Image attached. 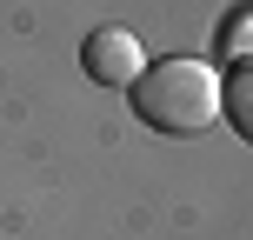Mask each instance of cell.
Segmentation results:
<instances>
[{
	"label": "cell",
	"mask_w": 253,
	"mask_h": 240,
	"mask_svg": "<svg viewBox=\"0 0 253 240\" xmlns=\"http://www.w3.org/2000/svg\"><path fill=\"white\" fill-rule=\"evenodd\" d=\"M247 27H253V20H247V7H240V13L227 20V60H233V67H247Z\"/></svg>",
	"instance_id": "obj_4"
},
{
	"label": "cell",
	"mask_w": 253,
	"mask_h": 240,
	"mask_svg": "<svg viewBox=\"0 0 253 240\" xmlns=\"http://www.w3.org/2000/svg\"><path fill=\"white\" fill-rule=\"evenodd\" d=\"M220 114H233V127L253 134V80H247V67H233V74L220 80Z\"/></svg>",
	"instance_id": "obj_3"
},
{
	"label": "cell",
	"mask_w": 253,
	"mask_h": 240,
	"mask_svg": "<svg viewBox=\"0 0 253 240\" xmlns=\"http://www.w3.org/2000/svg\"><path fill=\"white\" fill-rule=\"evenodd\" d=\"M133 114L147 120L153 134L193 140V134H207V127L220 120V74L207 60L173 53V60L147 67V74L133 80Z\"/></svg>",
	"instance_id": "obj_1"
},
{
	"label": "cell",
	"mask_w": 253,
	"mask_h": 240,
	"mask_svg": "<svg viewBox=\"0 0 253 240\" xmlns=\"http://www.w3.org/2000/svg\"><path fill=\"white\" fill-rule=\"evenodd\" d=\"M80 67H87L93 87H133L147 74V47H140L126 27H93L87 47H80Z\"/></svg>",
	"instance_id": "obj_2"
}]
</instances>
